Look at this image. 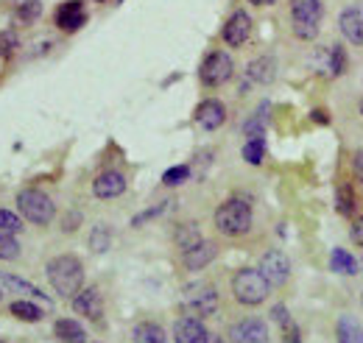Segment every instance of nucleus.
<instances>
[{"label": "nucleus", "instance_id": "nucleus-1", "mask_svg": "<svg viewBox=\"0 0 363 343\" xmlns=\"http://www.w3.org/2000/svg\"><path fill=\"white\" fill-rule=\"evenodd\" d=\"M48 279H50V288L65 296V299H73L82 288H84V265L82 259L73 257V254H59L45 265Z\"/></svg>", "mask_w": 363, "mask_h": 343}, {"label": "nucleus", "instance_id": "nucleus-2", "mask_svg": "<svg viewBox=\"0 0 363 343\" xmlns=\"http://www.w3.org/2000/svg\"><path fill=\"white\" fill-rule=\"evenodd\" d=\"M272 285L266 282V276L260 274V268H240L232 276V296L246 304V307H257L269 299Z\"/></svg>", "mask_w": 363, "mask_h": 343}, {"label": "nucleus", "instance_id": "nucleus-3", "mask_svg": "<svg viewBox=\"0 0 363 343\" xmlns=\"http://www.w3.org/2000/svg\"><path fill=\"white\" fill-rule=\"evenodd\" d=\"M216 229L224 237H243L252 232V207L243 198H227L216 210Z\"/></svg>", "mask_w": 363, "mask_h": 343}, {"label": "nucleus", "instance_id": "nucleus-4", "mask_svg": "<svg viewBox=\"0 0 363 343\" xmlns=\"http://www.w3.org/2000/svg\"><path fill=\"white\" fill-rule=\"evenodd\" d=\"M182 307L193 318H210L218 313V291L210 282H190L182 288Z\"/></svg>", "mask_w": 363, "mask_h": 343}, {"label": "nucleus", "instance_id": "nucleus-5", "mask_svg": "<svg viewBox=\"0 0 363 343\" xmlns=\"http://www.w3.org/2000/svg\"><path fill=\"white\" fill-rule=\"evenodd\" d=\"M17 210L34 226H48L53 220V215H56V204L40 187H26V190L17 193Z\"/></svg>", "mask_w": 363, "mask_h": 343}, {"label": "nucleus", "instance_id": "nucleus-6", "mask_svg": "<svg viewBox=\"0 0 363 343\" xmlns=\"http://www.w3.org/2000/svg\"><path fill=\"white\" fill-rule=\"evenodd\" d=\"M324 6L321 0H291V23H294V34L299 40H316L318 23H321Z\"/></svg>", "mask_w": 363, "mask_h": 343}, {"label": "nucleus", "instance_id": "nucleus-7", "mask_svg": "<svg viewBox=\"0 0 363 343\" xmlns=\"http://www.w3.org/2000/svg\"><path fill=\"white\" fill-rule=\"evenodd\" d=\"M232 73H235V62H232V56L224 53V50H213V53L201 62V67H199L201 84L213 86V89L227 84L229 79H232Z\"/></svg>", "mask_w": 363, "mask_h": 343}, {"label": "nucleus", "instance_id": "nucleus-8", "mask_svg": "<svg viewBox=\"0 0 363 343\" xmlns=\"http://www.w3.org/2000/svg\"><path fill=\"white\" fill-rule=\"evenodd\" d=\"M260 274L266 276V282L272 288H282L291 279V259L285 257V252L272 249V252H266L263 259H260Z\"/></svg>", "mask_w": 363, "mask_h": 343}, {"label": "nucleus", "instance_id": "nucleus-9", "mask_svg": "<svg viewBox=\"0 0 363 343\" xmlns=\"http://www.w3.org/2000/svg\"><path fill=\"white\" fill-rule=\"evenodd\" d=\"M193 120H196V126H201L204 131L221 129V126L227 123V106H224L218 98H207V101H201V103L196 106Z\"/></svg>", "mask_w": 363, "mask_h": 343}, {"label": "nucleus", "instance_id": "nucleus-10", "mask_svg": "<svg viewBox=\"0 0 363 343\" xmlns=\"http://www.w3.org/2000/svg\"><path fill=\"white\" fill-rule=\"evenodd\" d=\"M229 343H269V327L260 318H243L232 324Z\"/></svg>", "mask_w": 363, "mask_h": 343}, {"label": "nucleus", "instance_id": "nucleus-11", "mask_svg": "<svg viewBox=\"0 0 363 343\" xmlns=\"http://www.w3.org/2000/svg\"><path fill=\"white\" fill-rule=\"evenodd\" d=\"M274 76H277V62H274V56H257V59H252L249 64H246V73H243V89H249V86H263V84H272Z\"/></svg>", "mask_w": 363, "mask_h": 343}, {"label": "nucleus", "instance_id": "nucleus-12", "mask_svg": "<svg viewBox=\"0 0 363 343\" xmlns=\"http://www.w3.org/2000/svg\"><path fill=\"white\" fill-rule=\"evenodd\" d=\"M84 23H87V11H84V3H82V0H65V3L56 9V26H59L65 34L79 31Z\"/></svg>", "mask_w": 363, "mask_h": 343}, {"label": "nucleus", "instance_id": "nucleus-13", "mask_svg": "<svg viewBox=\"0 0 363 343\" xmlns=\"http://www.w3.org/2000/svg\"><path fill=\"white\" fill-rule=\"evenodd\" d=\"M221 37H224V43H227L229 47H240V45H246L249 43V37H252V17H249L246 11H235V14L227 20Z\"/></svg>", "mask_w": 363, "mask_h": 343}, {"label": "nucleus", "instance_id": "nucleus-14", "mask_svg": "<svg viewBox=\"0 0 363 343\" xmlns=\"http://www.w3.org/2000/svg\"><path fill=\"white\" fill-rule=\"evenodd\" d=\"M126 193V176L121 171H104L92 181V196L95 198H118Z\"/></svg>", "mask_w": 363, "mask_h": 343}, {"label": "nucleus", "instance_id": "nucleus-15", "mask_svg": "<svg viewBox=\"0 0 363 343\" xmlns=\"http://www.w3.org/2000/svg\"><path fill=\"white\" fill-rule=\"evenodd\" d=\"M316 67H318V73H324V76H330V79L341 76V73L347 70V53H344V47H341V45L321 47L316 53Z\"/></svg>", "mask_w": 363, "mask_h": 343}, {"label": "nucleus", "instance_id": "nucleus-16", "mask_svg": "<svg viewBox=\"0 0 363 343\" xmlns=\"http://www.w3.org/2000/svg\"><path fill=\"white\" fill-rule=\"evenodd\" d=\"M70 301H73V310L90 321H98L104 315V296L98 288H82Z\"/></svg>", "mask_w": 363, "mask_h": 343}, {"label": "nucleus", "instance_id": "nucleus-17", "mask_svg": "<svg viewBox=\"0 0 363 343\" xmlns=\"http://www.w3.org/2000/svg\"><path fill=\"white\" fill-rule=\"evenodd\" d=\"M210 338L207 327L201 324V318H193V315H184L174 324V341L177 343H204Z\"/></svg>", "mask_w": 363, "mask_h": 343}, {"label": "nucleus", "instance_id": "nucleus-18", "mask_svg": "<svg viewBox=\"0 0 363 343\" xmlns=\"http://www.w3.org/2000/svg\"><path fill=\"white\" fill-rule=\"evenodd\" d=\"M216 254H218L216 243H210V240H201V243H196L193 249L182 252V265H184L187 271H201V268H207V265L216 259Z\"/></svg>", "mask_w": 363, "mask_h": 343}, {"label": "nucleus", "instance_id": "nucleus-19", "mask_svg": "<svg viewBox=\"0 0 363 343\" xmlns=\"http://www.w3.org/2000/svg\"><path fill=\"white\" fill-rule=\"evenodd\" d=\"M341 34L350 40L352 45H363V9L361 6H350L341 11Z\"/></svg>", "mask_w": 363, "mask_h": 343}, {"label": "nucleus", "instance_id": "nucleus-20", "mask_svg": "<svg viewBox=\"0 0 363 343\" xmlns=\"http://www.w3.org/2000/svg\"><path fill=\"white\" fill-rule=\"evenodd\" d=\"M53 335L62 343H87V330L73 318H59L53 324Z\"/></svg>", "mask_w": 363, "mask_h": 343}, {"label": "nucleus", "instance_id": "nucleus-21", "mask_svg": "<svg viewBox=\"0 0 363 343\" xmlns=\"http://www.w3.org/2000/svg\"><path fill=\"white\" fill-rule=\"evenodd\" d=\"M0 285H6L11 293H23V296H28V299H40L43 304H50L45 293L40 291V288H34L31 282H26V279H20V276H11V274H0Z\"/></svg>", "mask_w": 363, "mask_h": 343}, {"label": "nucleus", "instance_id": "nucleus-22", "mask_svg": "<svg viewBox=\"0 0 363 343\" xmlns=\"http://www.w3.org/2000/svg\"><path fill=\"white\" fill-rule=\"evenodd\" d=\"M132 341L135 343H168V335L160 324L154 321H140L135 330H132Z\"/></svg>", "mask_w": 363, "mask_h": 343}, {"label": "nucleus", "instance_id": "nucleus-23", "mask_svg": "<svg viewBox=\"0 0 363 343\" xmlns=\"http://www.w3.org/2000/svg\"><path fill=\"white\" fill-rule=\"evenodd\" d=\"M338 343H363V327L358 318L352 315L338 318Z\"/></svg>", "mask_w": 363, "mask_h": 343}, {"label": "nucleus", "instance_id": "nucleus-24", "mask_svg": "<svg viewBox=\"0 0 363 343\" xmlns=\"http://www.w3.org/2000/svg\"><path fill=\"white\" fill-rule=\"evenodd\" d=\"M330 268L335 271V274H358V259L352 257L350 252H344V249H333V254H330Z\"/></svg>", "mask_w": 363, "mask_h": 343}, {"label": "nucleus", "instance_id": "nucleus-25", "mask_svg": "<svg viewBox=\"0 0 363 343\" xmlns=\"http://www.w3.org/2000/svg\"><path fill=\"white\" fill-rule=\"evenodd\" d=\"M174 240H177V246H179L182 252H187V249H193L196 243H201L199 223H182L179 229H177V235H174Z\"/></svg>", "mask_w": 363, "mask_h": 343}, {"label": "nucleus", "instance_id": "nucleus-26", "mask_svg": "<svg viewBox=\"0 0 363 343\" xmlns=\"http://www.w3.org/2000/svg\"><path fill=\"white\" fill-rule=\"evenodd\" d=\"M11 315H17L20 321H31V324H37V321H43V307H37V304H31V301H11Z\"/></svg>", "mask_w": 363, "mask_h": 343}, {"label": "nucleus", "instance_id": "nucleus-27", "mask_svg": "<svg viewBox=\"0 0 363 343\" xmlns=\"http://www.w3.org/2000/svg\"><path fill=\"white\" fill-rule=\"evenodd\" d=\"M269 109H272V106H269V103H263V106L257 109V115L246 120L243 131H246V137H249V140H255V137H263V131H266V120H269Z\"/></svg>", "mask_w": 363, "mask_h": 343}, {"label": "nucleus", "instance_id": "nucleus-28", "mask_svg": "<svg viewBox=\"0 0 363 343\" xmlns=\"http://www.w3.org/2000/svg\"><path fill=\"white\" fill-rule=\"evenodd\" d=\"M40 17H43V3H40V0H23V3L17 6V20H20V23L31 26V23H37Z\"/></svg>", "mask_w": 363, "mask_h": 343}, {"label": "nucleus", "instance_id": "nucleus-29", "mask_svg": "<svg viewBox=\"0 0 363 343\" xmlns=\"http://www.w3.org/2000/svg\"><path fill=\"white\" fill-rule=\"evenodd\" d=\"M263 157H266V142H263V137H255V140H249V142L243 145V159H246L249 165H260Z\"/></svg>", "mask_w": 363, "mask_h": 343}, {"label": "nucleus", "instance_id": "nucleus-30", "mask_svg": "<svg viewBox=\"0 0 363 343\" xmlns=\"http://www.w3.org/2000/svg\"><path fill=\"white\" fill-rule=\"evenodd\" d=\"M17 257H20V243H17V237L9 235V232H0V259H3V262H14Z\"/></svg>", "mask_w": 363, "mask_h": 343}, {"label": "nucleus", "instance_id": "nucleus-31", "mask_svg": "<svg viewBox=\"0 0 363 343\" xmlns=\"http://www.w3.org/2000/svg\"><path fill=\"white\" fill-rule=\"evenodd\" d=\"M335 204H338V213L341 215H352L355 213V193H352V187L350 184H341L338 187V193H335Z\"/></svg>", "mask_w": 363, "mask_h": 343}, {"label": "nucleus", "instance_id": "nucleus-32", "mask_svg": "<svg viewBox=\"0 0 363 343\" xmlns=\"http://www.w3.org/2000/svg\"><path fill=\"white\" fill-rule=\"evenodd\" d=\"M0 232H9V235L23 232V215L11 213V210H0Z\"/></svg>", "mask_w": 363, "mask_h": 343}, {"label": "nucleus", "instance_id": "nucleus-33", "mask_svg": "<svg viewBox=\"0 0 363 343\" xmlns=\"http://www.w3.org/2000/svg\"><path fill=\"white\" fill-rule=\"evenodd\" d=\"M17 47H20V40L14 31H9V28L0 31V59H11L17 53Z\"/></svg>", "mask_w": 363, "mask_h": 343}, {"label": "nucleus", "instance_id": "nucleus-34", "mask_svg": "<svg viewBox=\"0 0 363 343\" xmlns=\"http://www.w3.org/2000/svg\"><path fill=\"white\" fill-rule=\"evenodd\" d=\"M90 249L92 252H106L109 249V229L106 226H98L90 237Z\"/></svg>", "mask_w": 363, "mask_h": 343}, {"label": "nucleus", "instance_id": "nucleus-35", "mask_svg": "<svg viewBox=\"0 0 363 343\" xmlns=\"http://www.w3.org/2000/svg\"><path fill=\"white\" fill-rule=\"evenodd\" d=\"M187 176H190V168H187V165H177V168L165 171V176H162V181H165L168 187H177V184H182V181H184Z\"/></svg>", "mask_w": 363, "mask_h": 343}, {"label": "nucleus", "instance_id": "nucleus-36", "mask_svg": "<svg viewBox=\"0 0 363 343\" xmlns=\"http://www.w3.org/2000/svg\"><path fill=\"white\" fill-rule=\"evenodd\" d=\"M168 204H171V201H160L157 207H151V210H145V213H140V215H137V218H135V220H132V226H143L145 220H151V218H157V215H162V213H165V210H168Z\"/></svg>", "mask_w": 363, "mask_h": 343}, {"label": "nucleus", "instance_id": "nucleus-37", "mask_svg": "<svg viewBox=\"0 0 363 343\" xmlns=\"http://www.w3.org/2000/svg\"><path fill=\"white\" fill-rule=\"evenodd\" d=\"M352 171H355V179L363 184V151H355V157H352Z\"/></svg>", "mask_w": 363, "mask_h": 343}, {"label": "nucleus", "instance_id": "nucleus-38", "mask_svg": "<svg viewBox=\"0 0 363 343\" xmlns=\"http://www.w3.org/2000/svg\"><path fill=\"white\" fill-rule=\"evenodd\" d=\"M352 243H358V246H363V218H358L355 223H352Z\"/></svg>", "mask_w": 363, "mask_h": 343}, {"label": "nucleus", "instance_id": "nucleus-39", "mask_svg": "<svg viewBox=\"0 0 363 343\" xmlns=\"http://www.w3.org/2000/svg\"><path fill=\"white\" fill-rule=\"evenodd\" d=\"M249 3H255V6H274L277 0H249Z\"/></svg>", "mask_w": 363, "mask_h": 343}, {"label": "nucleus", "instance_id": "nucleus-40", "mask_svg": "<svg viewBox=\"0 0 363 343\" xmlns=\"http://www.w3.org/2000/svg\"><path fill=\"white\" fill-rule=\"evenodd\" d=\"M204 343H227L224 341V338H218V335H213V332H210V338H207V341Z\"/></svg>", "mask_w": 363, "mask_h": 343}, {"label": "nucleus", "instance_id": "nucleus-41", "mask_svg": "<svg viewBox=\"0 0 363 343\" xmlns=\"http://www.w3.org/2000/svg\"><path fill=\"white\" fill-rule=\"evenodd\" d=\"M313 118H316L318 123H327V118H324V112H313Z\"/></svg>", "mask_w": 363, "mask_h": 343}, {"label": "nucleus", "instance_id": "nucleus-42", "mask_svg": "<svg viewBox=\"0 0 363 343\" xmlns=\"http://www.w3.org/2000/svg\"><path fill=\"white\" fill-rule=\"evenodd\" d=\"M0 299H3V291H0Z\"/></svg>", "mask_w": 363, "mask_h": 343}, {"label": "nucleus", "instance_id": "nucleus-43", "mask_svg": "<svg viewBox=\"0 0 363 343\" xmlns=\"http://www.w3.org/2000/svg\"><path fill=\"white\" fill-rule=\"evenodd\" d=\"M98 3H104V0H98Z\"/></svg>", "mask_w": 363, "mask_h": 343}, {"label": "nucleus", "instance_id": "nucleus-44", "mask_svg": "<svg viewBox=\"0 0 363 343\" xmlns=\"http://www.w3.org/2000/svg\"><path fill=\"white\" fill-rule=\"evenodd\" d=\"M361 265H363V262H361Z\"/></svg>", "mask_w": 363, "mask_h": 343}, {"label": "nucleus", "instance_id": "nucleus-45", "mask_svg": "<svg viewBox=\"0 0 363 343\" xmlns=\"http://www.w3.org/2000/svg\"><path fill=\"white\" fill-rule=\"evenodd\" d=\"M0 343H3V341H0Z\"/></svg>", "mask_w": 363, "mask_h": 343}]
</instances>
